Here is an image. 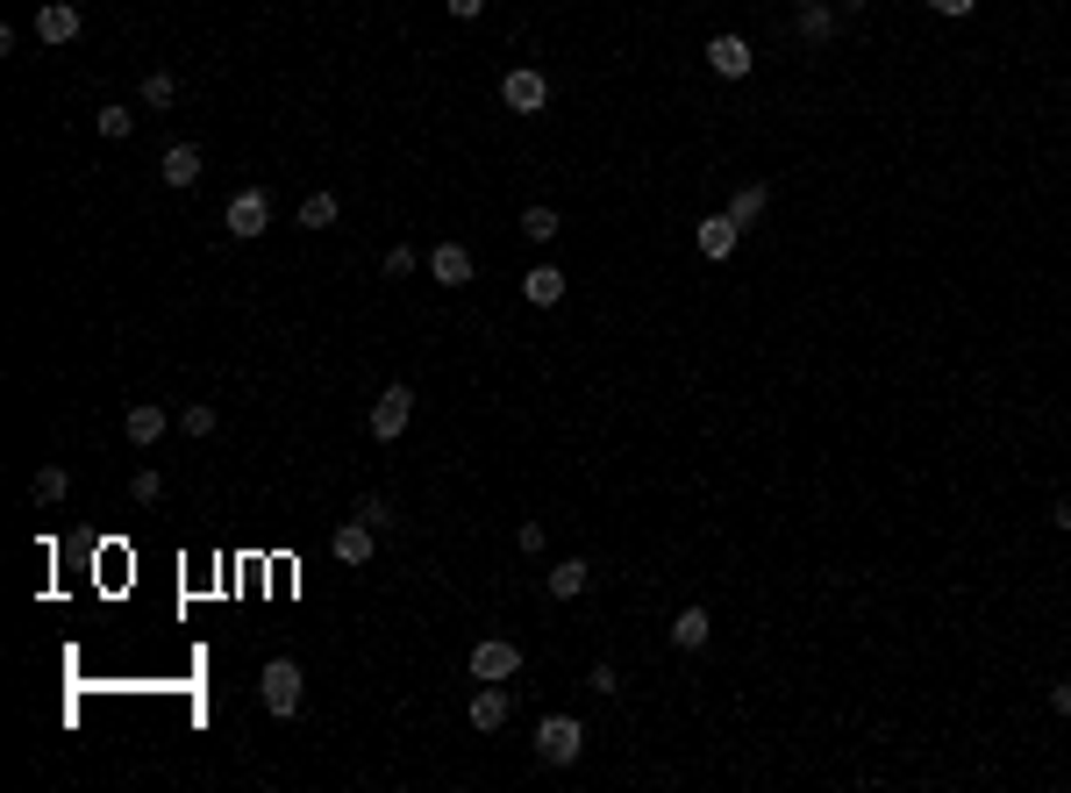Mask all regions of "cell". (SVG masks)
Returning a JSON list of instances; mask_svg holds the SVG:
<instances>
[{"label":"cell","mask_w":1071,"mask_h":793,"mask_svg":"<svg viewBox=\"0 0 1071 793\" xmlns=\"http://www.w3.org/2000/svg\"><path fill=\"white\" fill-rule=\"evenodd\" d=\"M329 551H336V565H372V551H379V529L372 522H343L336 536H329Z\"/></svg>","instance_id":"9c48e42d"},{"label":"cell","mask_w":1071,"mask_h":793,"mask_svg":"<svg viewBox=\"0 0 1071 793\" xmlns=\"http://www.w3.org/2000/svg\"><path fill=\"white\" fill-rule=\"evenodd\" d=\"M514 673H522V643H508V637L472 643V679H514Z\"/></svg>","instance_id":"52a82bcc"},{"label":"cell","mask_w":1071,"mask_h":793,"mask_svg":"<svg viewBox=\"0 0 1071 793\" xmlns=\"http://www.w3.org/2000/svg\"><path fill=\"white\" fill-rule=\"evenodd\" d=\"M301 693H307V679H301V665H293V657H272V665L257 673V701L272 707L279 722H286V715H301Z\"/></svg>","instance_id":"6da1fadb"},{"label":"cell","mask_w":1071,"mask_h":793,"mask_svg":"<svg viewBox=\"0 0 1071 793\" xmlns=\"http://www.w3.org/2000/svg\"><path fill=\"white\" fill-rule=\"evenodd\" d=\"M586 687H594V693H608V701H614V693H622V679H614V665H594V673H586Z\"/></svg>","instance_id":"f1b7e54d"},{"label":"cell","mask_w":1071,"mask_h":793,"mask_svg":"<svg viewBox=\"0 0 1071 793\" xmlns=\"http://www.w3.org/2000/svg\"><path fill=\"white\" fill-rule=\"evenodd\" d=\"M429 272H436V286H472V251H464V243H436V251H429Z\"/></svg>","instance_id":"8fae6325"},{"label":"cell","mask_w":1071,"mask_h":793,"mask_svg":"<svg viewBox=\"0 0 1071 793\" xmlns=\"http://www.w3.org/2000/svg\"><path fill=\"white\" fill-rule=\"evenodd\" d=\"M165 430H171V414L157 408V400H137V408L122 414V436H129V444H137V450H151V444H157V436H165Z\"/></svg>","instance_id":"30bf717a"},{"label":"cell","mask_w":1071,"mask_h":793,"mask_svg":"<svg viewBox=\"0 0 1071 793\" xmlns=\"http://www.w3.org/2000/svg\"><path fill=\"white\" fill-rule=\"evenodd\" d=\"M36 36H43V43H72V36H79V8H72V0H43V8H36Z\"/></svg>","instance_id":"5bb4252c"},{"label":"cell","mask_w":1071,"mask_h":793,"mask_svg":"<svg viewBox=\"0 0 1071 793\" xmlns=\"http://www.w3.org/2000/svg\"><path fill=\"white\" fill-rule=\"evenodd\" d=\"M408 414H415V386H400V380H393L386 394L372 400V414H365V422H372V436H379V444H393V436L408 430Z\"/></svg>","instance_id":"277c9868"},{"label":"cell","mask_w":1071,"mask_h":793,"mask_svg":"<svg viewBox=\"0 0 1071 793\" xmlns=\"http://www.w3.org/2000/svg\"><path fill=\"white\" fill-rule=\"evenodd\" d=\"M336 215H343L336 193H307L301 201V229H336Z\"/></svg>","instance_id":"44dd1931"},{"label":"cell","mask_w":1071,"mask_h":793,"mask_svg":"<svg viewBox=\"0 0 1071 793\" xmlns=\"http://www.w3.org/2000/svg\"><path fill=\"white\" fill-rule=\"evenodd\" d=\"M700 258H729V251H736V243H743V222H736V215H729V207H722V215H707V222H700Z\"/></svg>","instance_id":"7c38bea8"},{"label":"cell","mask_w":1071,"mask_h":793,"mask_svg":"<svg viewBox=\"0 0 1071 793\" xmlns=\"http://www.w3.org/2000/svg\"><path fill=\"white\" fill-rule=\"evenodd\" d=\"M508 715H514L508 679H479V693H472V729H479V737H494V729H508Z\"/></svg>","instance_id":"8992f818"},{"label":"cell","mask_w":1071,"mask_h":793,"mask_svg":"<svg viewBox=\"0 0 1071 793\" xmlns=\"http://www.w3.org/2000/svg\"><path fill=\"white\" fill-rule=\"evenodd\" d=\"M578 751H586V722L578 715H544L536 722V758L544 765H578Z\"/></svg>","instance_id":"7a4b0ae2"},{"label":"cell","mask_w":1071,"mask_h":793,"mask_svg":"<svg viewBox=\"0 0 1071 793\" xmlns=\"http://www.w3.org/2000/svg\"><path fill=\"white\" fill-rule=\"evenodd\" d=\"M707 65L722 72V79H750V65H757V57H750L743 36H707Z\"/></svg>","instance_id":"4fadbf2b"},{"label":"cell","mask_w":1071,"mask_h":793,"mask_svg":"<svg viewBox=\"0 0 1071 793\" xmlns=\"http://www.w3.org/2000/svg\"><path fill=\"white\" fill-rule=\"evenodd\" d=\"M707 637H714L707 607H679V615H672V643H679V651H707Z\"/></svg>","instance_id":"e0dca14e"},{"label":"cell","mask_w":1071,"mask_h":793,"mask_svg":"<svg viewBox=\"0 0 1071 793\" xmlns=\"http://www.w3.org/2000/svg\"><path fill=\"white\" fill-rule=\"evenodd\" d=\"M765 201H772V187H765V179H750V187H736V193H729V215L750 229L757 215H765Z\"/></svg>","instance_id":"d6986e66"},{"label":"cell","mask_w":1071,"mask_h":793,"mask_svg":"<svg viewBox=\"0 0 1071 793\" xmlns=\"http://www.w3.org/2000/svg\"><path fill=\"white\" fill-rule=\"evenodd\" d=\"M1050 707H1057V715L1071 722V679H1057V687H1050Z\"/></svg>","instance_id":"d6a6232c"},{"label":"cell","mask_w":1071,"mask_h":793,"mask_svg":"<svg viewBox=\"0 0 1071 793\" xmlns=\"http://www.w3.org/2000/svg\"><path fill=\"white\" fill-rule=\"evenodd\" d=\"M179 430H187V436H215V400H193V408H179Z\"/></svg>","instance_id":"d4e9b609"},{"label":"cell","mask_w":1071,"mask_h":793,"mask_svg":"<svg viewBox=\"0 0 1071 793\" xmlns=\"http://www.w3.org/2000/svg\"><path fill=\"white\" fill-rule=\"evenodd\" d=\"M1050 522H1057V529H1071V494H1064V500L1050 508Z\"/></svg>","instance_id":"836d02e7"},{"label":"cell","mask_w":1071,"mask_h":793,"mask_svg":"<svg viewBox=\"0 0 1071 793\" xmlns=\"http://www.w3.org/2000/svg\"><path fill=\"white\" fill-rule=\"evenodd\" d=\"M201 172H207V157H201V143H171L165 157H157V179H165L171 193H187V187H201Z\"/></svg>","instance_id":"ba28073f"},{"label":"cell","mask_w":1071,"mask_h":793,"mask_svg":"<svg viewBox=\"0 0 1071 793\" xmlns=\"http://www.w3.org/2000/svg\"><path fill=\"white\" fill-rule=\"evenodd\" d=\"M357 522H372V529L386 536V529H393V500H386V494H365V500H357Z\"/></svg>","instance_id":"484cf974"},{"label":"cell","mask_w":1071,"mask_h":793,"mask_svg":"<svg viewBox=\"0 0 1071 793\" xmlns=\"http://www.w3.org/2000/svg\"><path fill=\"white\" fill-rule=\"evenodd\" d=\"M586 579H594V565H586V558H558V565L544 572L550 601H578V593H586Z\"/></svg>","instance_id":"9a60e30c"},{"label":"cell","mask_w":1071,"mask_h":793,"mask_svg":"<svg viewBox=\"0 0 1071 793\" xmlns=\"http://www.w3.org/2000/svg\"><path fill=\"white\" fill-rule=\"evenodd\" d=\"M171 101H179V79H171V72H143V107H157V115H165Z\"/></svg>","instance_id":"603a6c76"},{"label":"cell","mask_w":1071,"mask_h":793,"mask_svg":"<svg viewBox=\"0 0 1071 793\" xmlns=\"http://www.w3.org/2000/svg\"><path fill=\"white\" fill-rule=\"evenodd\" d=\"M129 500H137V508H151V500H165V472H157V465H143L137 479H129Z\"/></svg>","instance_id":"cb8c5ba5"},{"label":"cell","mask_w":1071,"mask_h":793,"mask_svg":"<svg viewBox=\"0 0 1071 793\" xmlns=\"http://www.w3.org/2000/svg\"><path fill=\"white\" fill-rule=\"evenodd\" d=\"M829 36H836V8H829V0H815V8H800V43H807V51H821Z\"/></svg>","instance_id":"ac0fdd59"},{"label":"cell","mask_w":1071,"mask_h":793,"mask_svg":"<svg viewBox=\"0 0 1071 793\" xmlns=\"http://www.w3.org/2000/svg\"><path fill=\"white\" fill-rule=\"evenodd\" d=\"M129 129H137V115H129V107H101V137H107V143H122Z\"/></svg>","instance_id":"4316f807"},{"label":"cell","mask_w":1071,"mask_h":793,"mask_svg":"<svg viewBox=\"0 0 1071 793\" xmlns=\"http://www.w3.org/2000/svg\"><path fill=\"white\" fill-rule=\"evenodd\" d=\"M793 8H815V0H793Z\"/></svg>","instance_id":"d590c367"},{"label":"cell","mask_w":1071,"mask_h":793,"mask_svg":"<svg viewBox=\"0 0 1071 793\" xmlns=\"http://www.w3.org/2000/svg\"><path fill=\"white\" fill-rule=\"evenodd\" d=\"M415 265H422V258H415L408 243H393V251H386V279H408V272H415Z\"/></svg>","instance_id":"83f0119b"},{"label":"cell","mask_w":1071,"mask_h":793,"mask_svg":"<svg viewBox=\"0 0 1071 793\" xmlns=\"http://www.w3.org/2000/svg\"><path fill=\"white\" fill-rule=\"evenodd\" d=\"M221 229H229L237 243H257L265 229H272V193H265V187H243L237 201H229V215H221Z\"/></svg>","instance_id":"3957f363"},{"label":"cell","mask_w":1071,"mask_h":793,"mask_svg":"<svg viewBox=\"0 0 1071 793\" xmlns=\"http://www.w3.org/2000/svg\"><path fill=\"white\" fill-rule=\"evenodd\" d=\"M443 8H450L458 22H479V15H486V0H443Z\"/></svg>","instance_id":"1f68e13d"},{"label":"cell","mask_w":1071,"mask_h":793,"mask_svg":"<svg viewBox=\"0 0 1071 793\" xmlns=\"http://www.w3.org/2000/svg\"><path fill=\"white\" fill-rule=\"evenodd\" d=\"M514 543H522V551L536 558V551H544V543H550V536H544V522H522V529H514Z\"/></svg>","instance_id":"f546056e"},{"label":"cell","mask_w":1071,"mask_h":793,"mask_svg":"<svg viewBox=\"0 0 1071 793\" xmlns=\"http://www.w3.org/2000/svg\"><path fill=\"white\" fill-rule=\"evenodd\" d=\"M843 8H871V0H843Z\"/></svg>","instance_id":"e575fe53"},{"label":"cell","mask_w":1071,"mask_h":793,"mask_svg":"<svg viewBox=\"0 0 1071 793\" xmlns=\"http://www.w3.org/2000/svg\"><path fill=\"white\" fill-rule=\"evenodd\" d=\"M522 236H528V243H558V207L536 201V207L522 215Z\"/></svg>","instance_id":"7402d4cb"},{"label":"cell","mask_w":1071,"mask_h":793,"mask_svg":"<svg viewBox=\"0 0 1071 793\" xmlns=\"http://www.w3.org/2000/svg\"><path fill=\"white\" fill-rule=\"evenodd\" d=\"M929 8H935V15H951V22H965L971 8H979V0H929Z\"/></svg>","instance_id":"4dcf8cb0"},{"label":"cell","mask_w":1071,"mask_h":793,"mask_svg":"<svg viewBox=\"0 0 1071 793\" xmlns=\"http://www.w3.org/2000/svg\"><path fill=\"white\" fill-rule=\"evenodd\" d=\"M522 300H528V308H558V300H564V272H558V265H536V272L522 279Z\"/></svg>","instance_id":"2e32d148"},{"label":"cell","mask_w":1071,"mask_h":793,"mask_svg":"<svg viewBox=\"0 0 1071 793\" xmlns=\"http://www.w3.org/2000/svg\"><path fill=\"white\" fill-rule=\"evenodd\" d=\"M500 101L514 107V115H544V101H550V79L536 65H514L508 79H500Z\"/></svg>","instance_id":"5b68a950"},{"label":"cell","mask_w":1071,"mask_h":793,"mask_svg":"<svg viewBox=\"0 0 1071 793\" xmlns=\"http://www.w3.org/2000/svg\"><path fill=\"white\" fill-rule=\"evenodd\" d=\"M29 494H36V508H58V500L72 494V472H65V465H43V472L29 479Z\"/></svg>","instance_id":"ffe728a7"}]
</instances>
